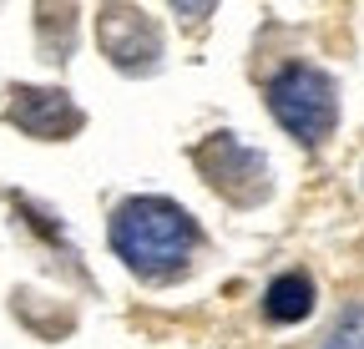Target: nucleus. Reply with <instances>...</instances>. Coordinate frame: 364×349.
<instances>
[{"label": "nucleus", "mask_w": 364, "mask_h": 349, "mask_svg": "<svg viewBox=\"0 0 364 349\" xmlns=\"http://www.w3.org/2000/svg\"><path fill=\"white\" fill-rule=\"evenodd\" d=\"M329 349H364V304L339 319V329L329 334Z\"/></svg>", "instance_id": "7"}, {"label": "nucleus", "mask_w": 364, "mask_h": 349, "mask_svg": "<svg viewBox=\"0 0 364 349\" xmlns=\"http://www.w3.org/2000/svg\"><path fill=\"white\" fill-rule=\"evenodd\" d=\"M198 162H203V172H208V183L218 188V193H228L233 203H253V198H263V178H268V167H263V157L258 152H248V147H238L233 137H213L203 152H198Z\"/></svg>", "instance_id": "3"}, {"label": "nucleus", "mask_w": 364, "mask_h": 349, "mask_svg": "<svg viewBox=\"0 0 364 349\" xmlns=\"http://www.w3.org/2000/svg\"><path fill=\"white\" fill-rule=\"evenodd\" d=\"M11 122L31 137H71L81 127V107L56 86H16L11 92Z\"/></svg>", "instance_id": "4"}, {"label": "nucleus", "mask_w": 364, "mask_h": 349, "mask_svg": "<svg viewBox=\"0 0 364 349\" xmlns=\"http://www.w3.org/2000/svg\"><path fill=\"white\" fill-rule=\"evenodd\" d=\"M263 309L273 324H299L314 309V279L309 274H279L263 294Z\"/></svg>", "instance_id": "6"}, {"label": "nucleus", "mask_w": 364, "mask_h": 349, "mask_svg": "<svg viewBox=\"0 0 364 349\" xmlns=\"http://www.w3.org/2000/svg\"><path fill=\"white\" fill-rule=\"evenodd\" d=\"M112 248L127 269L162 279L188 264V253L198 248V223L167 198H132L112 218Z\"/></svg>", "instance_id": "1"}, {"label": "nucleus", "mask_w": 364, "mask_h": 349, "mask_svg": "<svg viewBox=\"0 0 364 349\" xmlns=\"http://www.w3.org/2000/svg\"><path fill=\"white\" fill-rule=\"evenodd\" d=\"M213 6H177V16H188V21H203Z\"/></svg>", "instance_id": "8"}, {"label": "nucleus", "mask_w": 364, "mask_h": 349, "mask_svg": "<svg viewBox=\"0 0 364 349\" xmlns=\"http://www.w3.org/2000/svg\"><path fill=\"white\" fill-rule=\"evenodd\" d=\"M136 41H142L147 51H162V36H157V26H152L142 11L117 6V11L102 16V46H107V56H112L122 71H147L142 61H136Z\"/></svg>", "instance_id": "5"}, {"label": "nucleus", "mask_w": 364, "mask_h": 349, "mask_svg": "<svg viewBox=\"0 0 364 349\" xmlns=\"http://www.w3.org/2000/svg\"><path fill=\"white\" fill-rule=\"evenodd\" d=\"M268 112L279 117L284 132H294L304 147H318L334 122H339V97H334V81L314 66H289L268 81Z\"/></svg>", "instance_id": "2"}]
</instances>
